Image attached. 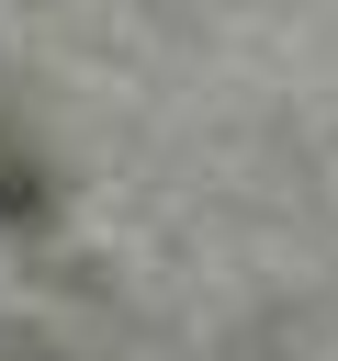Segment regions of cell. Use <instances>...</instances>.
<instances>
[{
	"label": "cell",
	"mask_w": 338,
	"mask_h": 361,
	"mask_svg": "<svg viewBox=\"0 0 338 361\" xmlns=\"http://www.w3.org/2000/svg\"><path fill=\"white\" fill-rule=\"evenodd\" d=\"M45 214H56V192H45V158H34V135H11V124H0V226H23V237H34Z\"/></svg>",
	"instance_id": "6da1fadb"
}]
</instances>
